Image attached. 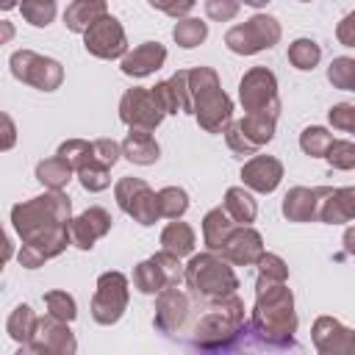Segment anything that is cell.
I'll use <instances>...</instances> for the list:
<instances>
[{
    "label": "cell",
    "instance_id": "27",
    "mask_svg": "<svg viewBox=\"0 0 355 355\" xmlns=\"http://www.w3.org/2000/svg\"><path fill=\"white\" fill-rule=\"evenodd\" d=\"M239 225L230 219V214L219 205V208H211L205 216H202V241L208 250L214 252H222V247L227 244L230 233L236 230Z\"/></svg>",
    "mask_w": 355,
    "mask_h": 355
},
{
    "label": "cell",
    "instance_id": "2",
    "mask_svg": "<svg viewBox=\"0 0 355 355\" xmlns=\"http://www.w3.org/2000/svg\"><path fill=\"white\" fill-rule=\"evenodd\" d=\"M250 333H255V338L272 349L294 347L297 313H294V294L286 280L258 275Z\"/></svg>",
    "mask_w": 355,
    "mask_h": 355
},
{
    "label": "cell",
    "instance_id": "43",
    "mask_svg": "<svg viewBox=\"0 0 355 355\" xmlns=\"http://www.w3.org/2000/svg\"><path fill=\"white\" fill-rule=\"evenodd\" d=\"M241 3L239 0H205V14L214 22H230L239 14Z\"/></svg>",
    "mask_w": 355,
    "mask_h": 355
},
{
    "label": "cell",
    "instance_id": "16",
    "mask_svg": "<svg viewBox=\"0 0 355 355\" xmlns=\"http://www.w3.org/2000/svg\"><path fill=\"white\" fill-rule=\"evenodd\" d=\"M189 313H191V300L178 286H169L161 294H155V316H153V324H155L158 333H166V336L178 333L186 324Z\"/></svg>",
    "mask_w": 355,
    "mask_h": 355
},
{
    "label": "cell",
    "instance_id": "30",
    "mask_svg": "<svg viewBox=\"0 0 355 355\" xmlns=\"http://www.w3.org/2000/svg\"><path fill=\"white\" fill-rule=\"evenodd\" d=\"M72 175H75L72 164L61 155H53V158H44L36 164V180L44 189H64L72 180Z\"/></svg>",
    "mask_w": 355,
    "mask_h": 355
},
{
    "label": "cell",
    "instance_id": "23",
    "mask_svg": "<svg viewBox=\"0 0 355 355\" xmlns=\"http://www.w3.org/2000/svg\"><path fill=\"white\" fill-rule=\"evenodd\" d=\"M155 100L161 103V108L166 114H178V111H189L191 114V89H189V69H178L172 78L161 80L153 86Z\"/></svg>",
    "mask_w": 355,
    "mask_h": 355
},
{
    "label": "cell",
    "instance_id": "13",
    "mask_svg": "<svg viewBox=\"0 0 355 355\" xmlns=\"http://www.w3.org/2000/svg\"><path fill=\"white\" fill-rule=\"evenodd\" d=\"M22 349L39 352V355H72L78 349V341L69 330V322H61L53 313H47L42 319H36L33 336Z\"/></svg>",
    "mask_w": 355,
    "mask_h": 355
},
{
    "label": "cell",
    "instance_id": "6",
    "mask_svg": "<svg viewBox=\"0 0 355 355\" xmlns=\"http://www.w3.org/2000/svg\"><path fill=\"white\" fill-rule=\"evenodd\" d=\"M280 36H283V31H280V22L275 17L252 14L247 22L233 25L225 33V44L236 55H255L261 50H272L280 42Z\"/></svg>",
    "mask_w": 355,
    "mask_h": 355
},
{
    "label": "cell",
    "instance_id": "42",
    "mask_svg": "<svg viewBox=\"0 0 355 355\" xmlns=\"http://www.w3.org/2000/svg\"><path fill=\"white\" fill-rule=\"evenodd\" d=\"M327 119H330V125H333L336 130L355 136V105H352V103H336V105L327 111Z\"/></svg>",
    "mask_w": 355,
    "mask_h": 355
},
{
    "label": "cell",
    "instance_id": "21",
    "mask_svg": "<svg viewBox=\"0 0 355 355\" xmlns=\"http://www.w3.org/2000/svg\"><path fill=\"white\" fill-rule=\"evenodd\" d=\"M241 180L250 191L272 194L283 180V164L275 155H252L241 166Z\"/></svg>",
    "mask_w": 355,
    "mask_h": 355
},
{
    "label": "cell",
    "instance_id": "22",
    "mask_svg": "<svg viewBox=\"0 0 355 355\" xmlns=\"http://www.w3.org/2000/svg\"><path fill=\"white\" fill-rule=\"evenodd\" d=\"M166 61V47L161 42H141L139 47L128 50L119 58V69L128 78H147L155 69H161Z\"/></svg>",
    "mask_w": 355,
    "mask_h": 355
},
{
    "label": "cell",
    "instance_id": "34",
    "mask_svg": "<svg viewBox=\"0 0 355 355\" xmlns=\"http://www.w3.org/2000/svg\"><path fill=\"white\" fill-rule=\"evenodd\" d=\"M330 144H333V133L327 128H322V125H311V128H305L300 133V147L311 158H324Z\"/></svg>",
    "mask_w": 355,
    "mask_h": 355
},
{
    "label": "cell",
    "instance_id": "50",
    "mask_svg": "<svg viewBox=\"0 0 355 355\" xmlns=\"http://www.w3.org/2000/svg\"><path fill=\"white\" fill-rule=\"evenodd\" d=\"M239 3H244V6H250V8H263L269 0H239Z\"/></svg>",
    "mask_w": 355,
    "mask_h": 355
},
{
    "label": "cell",
    "instance_id": "24",
    "mask_svg": "<svg viewBox=\"0 0 355 355\" xmlns=\"http://www.w3.org/2000/svg\"><path fill=\"white\" fill-rule=\"evenodd\" d=\"M355 219V186L344 189H327L322 205H319V222L324 225H341Z\"/></svg>",
    "mask_w": 355,
    "mask_h": 355
},
{
    "label": "cell",
    "instance_id": "10",
    "mask_svg": "<svg viewBox=\"0 0 355 355\" xmlns=\"http://www.w3.org/2000/svg\"><path fill=\"white\" fill-rule=\"evenodd\" d=\"M114 197H116V205L141 227H150L161 219L158 191H153L141 178H119L114 186Z\"/></svg>",
    "mask_w": 355,
    "mask_h": 355
},
{
    "label": "cell",
    "instance_id": "31",
    "mask_svg": "<svg viewBox=\"0 0 355 355\" xmlns=\"http://www.w3.org/2000/svg\"><path fill=\"white\" fill-rule=\"evenodd\" d=\"M172 39H175L178 47L191 50V47H197V44H202L208 39V22H202L197 17H183L172 28Z\"/></svg>",
    "mask_w": 355,
    "mask_h": 355
},
{
    "label": "cell",
    "instance_id": "9",
    "mask_svg": "<svg viewBox=\"0 0 355 355\" xmlns=\"http://www.w3.org/2000/svg\"><path fill=\"white\" fill-rule=\"evenodd\" d=\"M8 67H11V75L39 92H55L64 80V67L55 61V58H47V55H39L33 50H17L11 53L8 58Z\"/></svg>",
    "mask_w": 355,
    "mask_h": 355
},
{
    "label": "cell",
    "instance_id": "18",
    "mask_svg": "<svg viewBox=\"0 0 355 355\" xmlns=\"http://www.w3.org/2000/svg\"><path fill=\"white\" fill-rule=\"evenodd\" d=\"M111 225H114L111 214H108L105 208H100V205H92V208H86L83 214L72 216V222H69L72 244H75L78 250H92L94 241L103 239V236L111 230Z\"/></svg>",
    "mask_w": 355,
    "mask_h": 355
},
{
    "label": "cell",
    "instance_id": "4",
    "mask_svg": "<svg viewBox=\"0 0 355 355\" xmlns=\"http://www.w3.org/2000/svg\"><path fill=\"white\" fill-rule=\"evenodd\" d=\"M189 89H191V114L205 133H225L233 122V100L225 94L219 75L211 67L189 69Z\"/></svg>",
    "mask_w": 355,
    "mask_h": 355
},
{
    "label": "cell",
    "instance_id": "48",
    "mask_svg": "<svg viewBox=\"0 0 355 355\" xmlns=\"http://www.w3.org/2000/svg\"><path fill=\"white\" fill-rule=\"evenodd\" d=\"M14 139H17L14 122H11L8 114H3V150H11V147H14Z\"/></svg>",
    "mask_w": 355,
    "mask_h": 355
},
{
    "label": "cell",
    "instance_id": "25",
    "mask_svg": "<svg viewBox=\"0 0 355 355\" xmlns=\"http://www.w3.org/2000/svg\"><path fill=\"white\" fill-rule=\"evenodd\" d=\"M122 155L130 161V164H139V166H150L161 158V147L153 136V130H144V128H130L128 136L122 139Z\"/></svg>",
    "mask_w": 355,
    "mask_h": 355
},
{
    "label": "cell",
    "instance_id": "45",
    "mask_svg": "<svg viewBox=\"0 0 355 355\" xmlns=\"http://www.w3.org/2000/svg\"><path fill=\"white\" fill-rule=\"evenodd\" d=\"M119 155H122V144H116L114 139H94V158L100 164H105L111 169L119 161Z\"/></svg>",
    "mask_w": 355,
    "mask_h": 355
},
{
    "label": "cell",
    "instance_id": "40",
    "mask_svg": "<svg viewBox=\"0 0 355 355\" xmlns=\"http://www.w3.org/2000/svg\"><path fill=\"white\" fill-rule=\"evenodd\" d=\"M44 308H47V313H53V316L61 319V322H72V319L78 316L75 297L67 294V291H58V288L44 294Z\"/></svg>",
    "mask_w": 355,
    "mask_h": 355
},
{
    "label": "cell",
    "instance_id": "37",
    "mask_svg": "<svg viewBox=\"0 0 355 355\" xmlns=\"http://www.w3.org/2000/svg\"><path fill=\"white\" fill-rule=\"evenodd\" d=\"M327 80H330L333 89L355 92V58H349V55L333 58L330 67H327Z\"/></svg>",
    "mask_w": 355,
    "mask_h": 355
},
{
    "label": "cell",
    "instance_id": "3",
    "mask_svg": "<svg viewBox=\"0 0 355 355\" xmlns=\"http://www.w3.org/2000/svg\"><path fill=\"white\" fill-rule=\"evenodd\" d=\"M247 330H250V322L244 316V302L239 294H230L225 300L205 305V313L194 324L191 347L205 352H225V349H233Z\"/></svg>",
    "mask_w": 355,
    "mask_h": 355
},
{
    "label": "cell",
    "instance_id": "7",
    "mask_svg": "<svg viewBox=\"0 0 355 355\" xmlns=\"http://www.w3.org/2000/svg\"><path fill=\"white\" fill-rule=\"evenodd\" d=\"M275 114H244L225 128V141L236 155H255L275 139Z\"/></svg>",
    "mask_w": 355,
    "mask_h": 355
},
{
    "label": "cell",
    "instance_id": "39",
    "mask_svg": "<svg viewBox=\"0 0 355 355\" xmlns=\"http://www.w3.org/2000/svg\"><path fill=\"white\" fill-rule=\"evenodd\" d=\"M75 175H78V180H80V186L86 191H103V189L111 186V169L105 164H100V161H92V164L80 166Z\"/></svg>",
    "mask_w": 355,
    "mask_h": 355
},
{
    "label": "cell",
    "instance_id": "49",
    "mask_svg": "<svg viewBox=\"0 0 355 355\" xmlns=\"http://www.w3.org/2000/svg\"><path fill=\"white\" fill-rule=\"evenodd\" d=\"M344 252L347 255H355V227H347L344 230Z\"/></svg>",
    "mask_w": 355,
    "mask_h": 355
},
{
    "label": "cell",
    "instance_id": "8",
    "mask_svg": "<svg viewBox=\"0 0 355 355\" xmlns=\"http://www.w3.org/2000/svg\"><path fill=\"white\" fill-rule=\"evenodd\" d=\"M239 100L247 114H275L280 116L277 78L266 67H252L239 80Z\"/></svg>",
    "mask_w": 355,
    "mask_h": 355
},
{
    "label": "cell",
    "instance_id": "41",
    "mask_svg": "<svg viewBox=\"0 0 355 355\" xmlns=\"http://www.w3.org/2000/svg\"><path fill=\"white\" fill-rule=\"evenodd\" d=\"M324 158L333 169H355V139H333Z\"/></svg>",
    "mask_w": 355,
    "mask_h": 355
},
{
    "label": "cell",
    "instance_id": "38",
    "mask_svg": "<svg viewBox=\"0 0 355 355\" xmlns=\"http://www.w3.org/2000/svg\"><path fill=\"white\" fill-rule=\"evenodd\" d=\"M19 11L33 28H47L55 19V0H19Z\"/></svg>",
    "mask_w": 355,
    "mask_h": 355
},
{
    "label": "cell",
    "instance_id": "35",
    "mask_svg": "<svg viewBox=\"0 0 355 355\" xmlns=\"http://www.w3.org/2000/svg\"><path fill=\"white\" fill-rule=\"evenodd\" d=\"M55 155L67 158L75 172H78L80 166L97 161V158H94V141H86V139H67V141H61L58 150H55Z\"/></svg>",
    "mask_w": 355,
    "mask_h": 355
},
{
    "label": "cell",
    "instance_id": "26",
    "mask_svg": "<svg viewBox=\"0 0 355 355\" xmlns=\"http://www.w3.org/2000/svg\"><path fill=\"white\" fill-rule=\"evenodd\" d=\"M108 14L105 0H72L64 11V25L72 33H86L94 22H100Z\"/></svg>",
    "mask_w": 355,
    "mask_h": 355
},
{
    "label": "cell",
    "instance_id": "19",
    "mask_svg": "<svg viewBox=\"0 0 355 355\" xmlns=\"http://www.w3.org/2000/svg\"><path fill=\"white\" fill-rule=\"evenodd\" d=\"M330 186H294L283 197V216L288 222H319V205Z\"/></svg>",
    "mask_w": 355,
    "mask_h": 355
},
{
    "label": "cell",
    "instance_id": "11",
    "mask_svg": "<svg viewBox=\"0 0 355 355\" xmlns=\"http://www.w3.org/2000/svg\"><path fill=\"white\" fill-rule=\"evenodd\" d=\"M130 283L122 272H103L97 277V291L92 297V319L97 324H116L128 308Z\"/></svg>",
    "mask_w": 355,
    "mask_h": 355
},
{
    "label": "cell",
    "instance_id": "32",
    "mask_svg": "<svg viewBox=\"0 0 355 355\" xmlns=\"http://www.w3.org/2000/svg\"><path fill=\"white\" fill-rule=\"evenodd\" d=\"M36 313L31 311V305H17L14 311H11V316L6 319V333L19 344V347H25L28 341H31V336H33V327H36Z\"/></svg>",
    "mask_w": 355,
    "mask_h": 355
},
{
    "label": "cell",
    "instance_id": "44",
    "mask_svg": "<svg viewBox=\"0 0 355 355\" xmlns=\"http://www.w3.org/2000/svg\"><path fill=\"white\" fill-rule=\"evenodd\" d=\"M255 266H258V275L277 277V280H288V266H286V261H283L280 255H275V252H263Z\"/></svg>",
    "mask_w": 355,
    "mask_h": 355
},
{
    "label": "cell",
    "instance_id": "12",
    "mask_svg": "<svg viewBox=\"0 0 355 355\" xmlns=\"http://www.w3.org/2000/svg\"><path fill=\"white\" fill-rule=\"evenodd\" d=\"M186 266H180V258L161 250L153 258L133 266V286L141 294H161L169 286H178L183 280Z\"/></svg>",
    "mask_w": 355,
    "mask_h": 355
},
{
    "label": "cell",
    "instance_id": "46",
    "mask_svg": "<svg viewBox=\"0 0 355 355\" xmlns=\"http://www.w3.org/2000/svg\"><path fill=\"white\" fill-rule=\"evenodd\" d=\"M153 8H158V11H164V14H169V17H175V19H183L194 6H197V0H147Z\"/></svg>",
    "mask_w": 355,
    "mask_h": 355
},
{
    "label": "cell",
    "instance_id": "36",
    "mask_svg": "<svg viewBox=\"0 0 355 355\" xmlns=\"http://www.w3.org/2000/svg\"><path fill=\"white\" fill-rule=\"evenodd\" d=\"M158 211L166 219H180L189 211V194L180 186H164L158 191Z\"/></svg>",
    "mask_w": 355,
    "mask_h": 355
},
{
    "label": "cell",
    "instance_id": "51",
    "mask_svg": "<svg viewBox=\"0 0 355 355\" xmlns=\"http://www.w3.org/2000/svg\"><path fill=\"white\" fill-rule=\"evenodd\" d=\"M14 6H19V0H0V8L3 11H11Z\"/></svg>",
    "mask_w": 355,
    "mask_h": 355
},
{
    "label": "cell",
    "instance_id": "1",
    "mask_svg": "<svg viewBox=\"0 0 355 355\" xmlns=\"http://www.w3.org/2000/svg\"><path fill=\"white\" fill-rule=\"evenodd\" d=\"M69 222L72 200L64 194V189H47L39 197L17 202L11 208V225L22 241L19 263L25 269H36L44 261L61 255L67 244H72Z\"/></svg>",
    "mask_w": 355,
    "mask_h": 355
},
{
    "label": "cell",
    "instance_id": "15",
    "mask_svg": "<svg viewBox=\"0 0 355 355\" xmlns=\"http://www.w3.org/2000/svg\"><path fill=\"white\" fill-rule=\"evenodd\" d=\"M83 47H86V53H92L94 58H103V61L122 58V55L128 53L125 28L119 25L116 17L105 14L100 22H94V25L83 33Z\"/></svg>",
    "mask_w": 355,
    "mask_h": 355
},
{
    "label": "cell",
    "instance_id": "33",
    "mask_svg": "<svg viewBox=\"0 0 355 355\" xmlns=\"http://www.w3.org/2000/svg\"><path fill=\"white\" fill-rule=\"evenodd\" d=\"M288 61H291V67L308 72V69H313L322 61V47L313 39H305V36L302 39H294L288 44Z\"/></svg>",
    "mask_w": 355,
    "mask_h": 355
},
{
    "label": "cell",
    "instance_id": "20",
    "mask_svg": "<svg viewBox=\"0 0 355 355\" xmlns=\"http://www.w3.org/2000/svg\"><path fill=\"white\" fill-rule=\"evenodd\" d=\"M263 252H266V250H263V239H261V233H258L255 227H250V225H239V227L230 233L227 244L222 247V255H225L233 266H255Z\"/></svg>",
    "mask_w": 355,
    "mask_h": 355
},
{
    "label": "cell",
    "instance_id": "52",
    "mask_svg": "<svg viewBox=\"0 0 355 355\" xmlns=\"http://www.w3.org/2000/svg\"><path fill=\"white\" fill-rule=\"evenodd\" d=\"M300 3H311V0H300Z\"/></svg>",
    "mask_w": 355,
    "mask_h": 355
},
{
    "label": "cell",
    "instance_id": "5",
    "mask_svg": "<svg viewBox=\"0 0 355 355\" xmlns=\"http://www.w3.org/2000/svg\"><path fill=\"white\" fill-rule=\"evenodd\" d=\"M183 280H186L191 297L197 302H205V305L225 300V297L236 294V288H239V277L233 272V263L222 252H214V250L191 255L186 263Z\"/></svg>",
    "mask_w": 355,
    "mask_h": 355
},
{
    "label": "cell",
    "instance_id": "47",
    "mask_svg": "<svg viewBox=\"0 0 355 355\" xmlns=\"http://www.w3.org/2000/svg\"><path fill=\"white\" fill-rule=\"evenodd\" d=\"M336 39L344 47H355V11H349L338 25H336Z\"/></svg>",
    "mask_w": 355,
    "mask_h": 355
},
{
    "label": "cell",
    "instance_id": "29",
    "mask_svg": "<svg viewBox=\"0 0 355 355\" xmlns=\"http://www.w3.org/2000/svg\"><path fill=\"white\" fill-rule=\"evenodd\" d=\"M222 208L230 214V219H233L236 225H252V222H255V214H258V205H255L252 194H250L244 186H230V189L225 191Z\"/></svg>",
    "mask_w": 355,
    "mask_h": 355
},
{
    "label": "cell",
    "instance_id": "28",
    "mask_svg": "<svg viewBox=\"0 0 355 355\" xmlns=\"http://www.w3.org/2000/svg\"><path fill=\"white\" fill-rule=\"evenodd\" d=\"M194 244H197V236H194V230H191L189 222L175 219V222H169L161 230V250H166V252H172L178 258L191 255L194 252Z\"/></svg>",
    "mask_w": 355,
    "mask_h": 355
},
{
    "label": "cell",
    "instance_id": "14",
    "mask_svg": "<svg viewBox=\"0 0 355 355\" xmlns=\"http://www.w3.org/2000/svg\"><path fill=\"white\" fill-rule=\"evenodd\" d=\"M164 116H166V111H164L161 103L155 100L153 89L133 86V89H128V92L122 94V100H119V119H122L128 128L155 130Z\"/></svg>",
    "mask_w": 355,
    "mask_h": 355
},
{
    "label": "cell",
    "instance_id": "17",
    "mask_svg": "<svg viewBox=\"0 0 355 355\" xmlns=\"http://www.w3.org/2000/svg\"><path fill=\"white\" fill-rule=\"evenodd\" d=\"M313 347L322 355H355V330L344 327L333 316H319L313 322Z\"/></svg>",
    "mask_w": 355,
    "mask_h": 355
}]
</instances>
